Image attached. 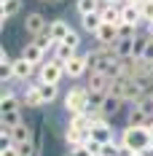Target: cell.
<instances>
[{"label":"cell","instance_id":"cell-14","mask_svg":"<svg viewBox=\"0 0 153 156\" xmlns=\"http://www.w3.org/2000/svg\"><path fill=\"white\" fill-rule=\"evenodd\" d=\"M19 57H24V59H27V62H32L35 67H40V65L46 62V59H43V57H46V51H43V48H38L32 41L22 48V54H19Z\"/></svg>","mask_w":153,"mask_h":156},{"label":"cell","instance_id":"cell-6","mask_svg":"<svg viewBox=\"0 0 153 156\" xmlns=\"http://www.w3.org/2000/svg\"><path fill=\"white\" fill-rule=\"evenodd\" d=\"M48 22L46 14H40V11H32V14L24 16V32L30 35V38H35V35H43V32L48 30Z\"/></svg>","mask_w":153,"mask_h":156},{"label":"cell","instance_id":"cell-5","mask_svg":"<svg viewBox=\"0 0 153 156\" xmlns=\"http://www.w3.org/2000/svg\"><path fill=\"white\" fill-rule=\"evenodd\" d=\"M86 70H89V57H86V54H81V51L64 62V78H73V81H78V78L86 76Z\"/></svg>","mask_w":153,"mask_h":156},{"label":"cell","instance_id":"cell-30","mask_svg":"<svg viewBox=\"0 0 153 156\" xmlns=\"http://www.w3.org/2000/svg\"><path fill=\"white\" fill-rule=\"evenodd\" d=\"M126 3H132V5H142L145 0H126Z\"/></svg>","mask_w":153,"mask_h":156},{"label":"cell","instance_id":"cell-21","mask_svg":"<svg viewBox=\"0 0 153 156\" xmlns=\"http://www.w3.org/2000/svg\"><path fill=\"white\" fill-rule=\"evenodd\" d=\"M38 89H40V94H43L46 105H51V102L59 100V83H43V81H38Z\"/></svg>","mask_w":153,"mask_h":156},{"label":"cell","instance_id":"cell-18","mask_svg":"<svg viewBox=\"0 0 153 156\" xmlns=\"http://www.w3.org/2000/svg\"><path fill=\"white\" fill-rule=\"evenodd\" d=\"M134 38H137V35H134ZM134 38H118V41H116L113 51H116L118 59H129V57L134 54Z\"/></svg>","mask_w":153,"mask_h":156},{"label":"cell","instance_id":"cell-15","mask_svg":"<svg viewBox=\"0 0 153 156\" xmlns=\"http://www.w3.org/2000/svg\"><path fill=\"white\" fill-rule=\"evenodd\" d=\"M70 32H73V27H70V24H67L64 19H54V22L48 24V35H51V38H54L57 43H62V41H64V38H67Z\"/></svg>","mask_w":153,"mask_h":156},{"label":"cell","instance_id":"cell-24","mask_svg":"<svg viewBox=\"0 0 153 156\" xmlns=\"http://www.w3.org/2000/svg\"><path fill=\"white\" fill-rule=\"evenodd\" d=\"M19 121H24L22 110H16V113H0V126H16Z\"/></svg>","mask_w":153,"mask_h":156},{"label":"cell","instance_id":"cell-7","mask_svg":"<svg viewBox=\"0 0 153 156\" xmlns=\"http://www.w3.org/2000/svg\"><path fill=\"white\" fill-rule=\"evenodd\" d=\"M22 94H16L11 89V83H3V97H0V113H16L22 110Z\"/></svg>","mask_w":153,"mask_h":156},{"label":"cell","instance_id":"cell-1","mask_svg":"<svg viewBox=\"0 0 153 156\" xmlns=\"http://www.w3.org/2000/svg\"><path fill=\"white\" fill-rule=\"evenodd\" d=\"M118 140H121L123 145H129L134 154L148 151V148L153 145V137H151L148 124H126V126L121 129V135H118Z\"/></svg>","mask_w":153,"mask_h":156},{"label":"cell","instance_id":"cell-8","mask_svg":"<svg viewBox=\"0 0 153 156\" xmlns=\"http://www.w3.org/2000/svg\"><path fill=\"white\" fill-rule=\"evenodd\" d=\"M19 94H22V105H24V108H43V105H46L43 94L38 89V81H30Z\"/></svg>","mask_w":153,"mask_h":156},{"label":"cell","instance_id":"cell-11","mask_svg":"<svg viewBox=\"0 0 153 156\" xmlns=\"http://www.w3.org/2000/svg\"><path fill=\"white\" fill-rule=\"evenodd\" d=\"M121 38V32H118V24H107L102 22V27L94 32V41H97V46H116V41Z\"/></svg>","mask_w":153,"mask_h":156},{"label":"cell","instance_id":"cell-16","mask_svg":"<svg viewBox=\"0 0 153 156\" xmlns=\"http://www.w3.org/2000/svg\"><path fill=\"white\" fill-rule=\"evenodd\" d=\"M62 140L67 143V148H78V145H83V143L92 140V137H89V135H83V132H78V129H73V126H64Z\"/></svg>","mask_w":153,"mask_h":156},{"label":"cell","instance_id":"cell-32","mask_svg":"<svg viewBox=\"0 0 153 156\" xmlns=\"http://www.w3.org/2000/svg\"><path fill=\"white\" fill-rule=\"evenodd\" d=\"M38 3H54V0H38Z\"/></svg>","mask_w":153,"mask_h":156},{"label":"cell","instance_id":"cell-4","mask_svg":"<svg viewBox=\"0 0 153 156\" xmlns=\"http://www.w3.org/2000/svg\"><path fill=\"white\" fill-rule=\"evenodd\" d=\"M110 83H113V78L105 76V73H99V70H86V76H83L86 92H102V94H107L110 92Z\"/></svg>","mask_w":153,"mask_h":156},{"label":"cell","instance_id":"cell-20","mask_svg":"<svg viewBox=\"0 0 153 156\" xmlns=\"http://www.w3.org/2000/svg\"><path fill=\"white\" fill-rule=\"evenodd\" d=\"M22 8H24V0H8V3H3V16H0V24H5L11 16L22 14Z\"/></svg>","mask_w":153,"mask_h":156},{"label":"cell","instance_id":"cell-13","mask_svg":"<svg viewBox=\"0 0 153 156\" xmlns=\"http://www.w3.org/2000/svg\"><path fill=\"white\" fill-rule=\"evenodd\" d=\"M11 135H14V145H24V143H32L38 137L27 121H19L16 126H11Z\"/></svg>","mask_w":153,"mask_h":156},{"label":"cell","instance_id":"cell-19","mask_svg":"<svg viewBox=\"0 0 153 156\" xmlns=\"http://www.w3.org/2000/svg\"><path fill=\"white\" fill-rule=\"evenodd\" d=\"M99 16H102V22H107V24H121V5L105 3L99 8Z\"/></svg>","mask_w":153,"mask_h":156},{"label":"cell","instance_id":"cell-31","mask_svg":"<svg viewBox=\"0 0 153 156\" xmlns=\"http://www.w3.org/2000/svg\"><path fill=\"white\" fill-rule=\"evenodd\" d=\"M148 129H151V137H153V121H148Z\"/></svg>","mask_w":153,"mask_h":156},{"label":"cell","instance_id":"cell-12","mask_svg":"<svg viewBox=\"0 0 153 156\" xmlns=\"http://www.w3.org/2000/svg\"><path fill=\"white\" fill-rule=\"evenodd\" d=\"M145 19H142V11H140V5H132V3H121V24H134L140 27Z\"/></svg>","mask_w":153,"mask_h":156},{"label":"cell","instance_id":"cell-29","mask_svg":"<svg viewBox=\"0 0 153 156\" xmlns=\"http://www.w3.org/2000/svg\"><path fill=\"white\" fill-rule=\"evenodd\" d=\"M145 35L153 41V22H148V24H145Z\"/></svg>","mask_w":153,"mask_h":156},{"label":"cell","instance_id":"cell-28","mask_svg":"<svg viewBox=\"0 0 153 156\" xmlns=\"http://www.w3.org/2000/svg\"><path fill=\"white\" fill-rule=\"evenodd\" d=\"M0 156H22V151H19V145H8L0 151Z\"/></svg>","mask_w":153,"mask_h":156},{"label":"cell","instance_id":"cell-25","mask_svg":"<svg viewBox=\"0 0 153 156\" xmlns=\"http://www.w3.org/2000/svg\"><path fill=\"white\" fill-rule=\"evenodd\" d=\"M137 110L148 119V121H153V97H142L137 102Z\"/></svg>","mask_w":153,"mask_h":156},{"label":"cell","instance_id":"cell-9","mask_svg":"<svg viewBox=\"0 0 153 156\" xmlns=\"http://www.w3.org/2000/svg\"><path fill=\"white\" fill-rule=\"evenodd\" d=\"M38 76V67L32 62H27L24 57H16L14 59V81L16 83H30V78Z\"/></svg>","mask_w":153,"mask_h":156},{"label":"cell","instance_id":"cell-27","mask_svg":"<svg viewBox=\"0 0 153 156\" xmlns=\"http://www.w3.org/2000/svg\"><path fill=\"white\" fill-rule=\"evenodd\" d=\"M67 156H92L86 151V145H78V148H67Z\"/></svg>","mask_w":153,"mask_h":156},{"label":"cell","instance_id":"cell-34","mask_svg":"<svg viewBox=\"0 0 153 156\" xmlns=\"http://www.w3.org/2000/svg\"><path fill=\"white\" fill-rule=\"evenodd\" d=\"M0 3H8V0H0Z\"/></svg>","mask_w":153,"mask_h":156},{"label":"cell","instance_id":"cell-3","mask_svg":"<svg viewBox=\"0 0 153 156\" xmlns=\"http://www.w3.org/2000/svg\"><path fill=\"white\" fill-rule=\"evenodd\" d=\"M86 86H73V89H67L64 94V100H62V105L64 110L73 116V113H86Z\"/></svg>","mask_w":153,"mask_h":156},{"label":"cell","instance_id":"cell-17","mask_svg":"<svg viewBox=\"0 0 153 156\" xmlns=\"http://www.w3.org/2000/svg\"><path fill=\"white\" fill-rule=\"evenodd\" d=\"M99 27H102V16H99V11H97V14H81V30L86 32V35H94Z\"/></svg>","mask_w":153,"mask_h":156},{"label":"cell","instance_id":"cell-23","mask_svg":"<svg viewBox=\"0 0 153 156\" xmlns=\"http://www.w3.org/2000/svg\"><path fill=\"white\" fill-rule=\"evenodd\" d=\"M78 51L73 46H67V43H57V51H54V59H59V62H67L70 57H75Z\"/></svg>","mask_w":153,"mask_h":156},{"label":"cell","instance_id":"cell-22","mask_svg":"<svg viewBox=\"0 0 153 156\" xmlns=\"http://www.w3.org/2000/svg\"><path fill=\"white\" fill-rule=\"evenodd\" d=\"M75 11L81 14H97L99 11V0H75Z\"/></svg>","mask_w":153,"mask_h":156},{"label":"cell","instance_id":"cell-26","mask_svg":"<svg viewBox=\"0 0 153 156\" xmlns=\"http://www.w3.org/2000/svg\"><path fill=\"white\" fill-rule=\"evenodd\" d=\"M62 43H67V46H73V48L78 51V48H81V35H78V32L73 30L70 35H67V38H64V41H62Z\"/></svg>","mask_w":153,"mask_h":156},{"label":"cell","instance_id":"cell-10","mask_svg":"<svg viewBox=\"0 0 153 156\" xmlns=\"http://www.w3.org/2000/svg\"><path fill=\"white\" fill-rule=\"evenodd\" d=\"M92 140H97V143H110V140H116V129H113V121H110V119L102 116V119L92 126Z\"/></svg>","mask_w":153,"mask_h":156},{"label":"cell","instance_id":"cell-2","mask_svg":"<svg viewBox=\"0 0 153 156\" xmlns=\"http://www.w3.org/2000/svg\"><path fill=\"white\" fill-rule=\"evenodd\" d=\"M62 78H64V62H59V59H46V62L38 67V76H35V81H43V83H59Z\"/></svg>","mask_w":153,"mask_h":156},{"label":"cell","instance_id":"cell-33","mask_svg":"<svg viewBox=\"0 0 153 156\" xmlns=\"http://www.w3.org/2000/svg\"><path fill=\"white\" fill-rule=\"evenodd\" d=\"M54 3H67V0H54Z\"/></svg>","mask_w":153,"mask_h":156}]
</instances>
